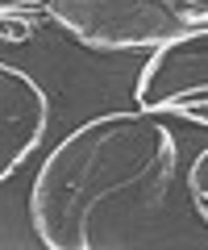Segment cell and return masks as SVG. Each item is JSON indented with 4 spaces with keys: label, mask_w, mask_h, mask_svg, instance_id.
Segmentation results:
<instances>
[{
    "label": "cell",
    "mask_w": 208,
    "mask_h": 250,
    "mask_svg": "<svg viewBox=\"0 0 208 250\" xmlns=\"http://www.w3.org/2000/svg\"><path fill=\"white\" fill-rule=\"evenodd\" d=\"M179 142L167 117L113 108L79 121L42 154L29 225L46 250L137 246L175 188Z\"/></svg>",
    "instance_id": "cell-1"
},
{
    "label": "cell",
    "mask_w": 208,
    "mask_h": 250,
    "mask_svg": "<svg viewBox=\"0 0 208 250\" xmlns=\"http://www.w3.org/2000/svg\"><path fill=\"white\" fill-rule=\"evenodd\" d=\"M46 21L92 54H150L208 29L200 0H38Z\"/></svg>",
    "instance_id": "cell-2"
},
{
    "label": "cell",
    "mask_w": 208,
    "mask_h": 250,
    "mask_svg": "<svg viewBox=\"0 0 208 250\" xmlns=\"http://www.w3.org/2000/svg\"><path fill=\"white\" fill-rule=\"evenodd\" d=\"M133 104L142 113L208 129V29L171 38L146 54L133 80Z\"/></svg>",
    "instance_id": "cell-3"
},
{
    "label": "cell",
    "mask_w": 208,
    "mask_h": 250,
    "mask_svg": "<svg viewBox=\"0 0 208 250\" xmlns=\"http://www.w3.org/2000/svg\"><path fill=\"white\" fill-rule=\"evenodd\" d=\"M50 129V92L21 67H0V184H9Z\"/></svg>",
    "instance_id": "cell-4"
},
{
    "label": "cell",
    "mask_w": 208,
    "mask_h": 250,
    "mask_svg": "<svg viewBox=\"0 0 208 250\" xmlns=\"http://www.w3.org/2000/svg\"><path fill=\"white\" fill-rule=\"evenodd\" d=\"M188 200H191V208H196V217L208 225V146L188 167Z\"/></svg>",
    "instance_id": "cell-5"
},
{
    "label": "cell",
    "mask_w": 208,
    "mask_h": 250,
    "mask_svg": "<svg viewBox=\"0 0 208 250\" xmlns=\"http://www.w3.org/2000/svg\"><path fill=\"white\" fill-rule=\"evenodd\" d=\"M0 13H42L38 0H0Z\"/></svg>",
    "instance_id": "cell-6"
}]
</instances>
